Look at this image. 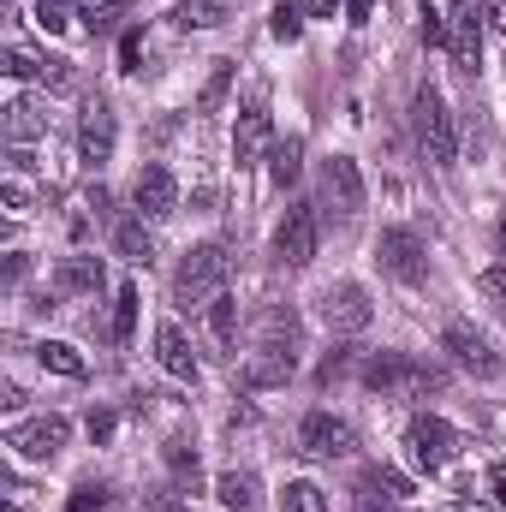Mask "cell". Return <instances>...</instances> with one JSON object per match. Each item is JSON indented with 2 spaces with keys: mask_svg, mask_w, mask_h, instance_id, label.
I'll return each instance as SVG.
<instances>
[{
  "mask_svg": "<svg viewBox=\"0 0 506 512\" xmlns=\"http://www.w3.org/2000/svg\"><path fill=\"white\" fill-rule=\"evenodd\" d=\"M358 382L381 393V399H429V393H441L447 376L435 370V364H423V358H405V352H376L364 370H358Z\"/></svg>",
  "mask_w": 506,
  "mask_h": 512,
  "instance_id": "1",
  "label": "cell"
},
{
  "mask_svg": "<svg viewBox=\"0 0 506 512\" xmlns=\"http://www.w3.org/2000/svg\"><path fill=\"white\" fill-rule=\"evenodd\" d=\"M227 274H233V256L221 251V245L185 251L179 274H173V304H179V310H209V304L227 292Z\"/></svg>",
  "mask_w": 506,
  "mask_h": 512,
  "instance_id": "2",
  "label": "cell"
},
{
  "mask_svg": "<svg viewBox=\"0 0 506 512\" xmlns=\"http://www.w3.org/2000/svg\"><path fill=\"white\" fill-rule=\"evenodd\" d=\"M411 126H417V143H423V155H429L435 167H453V155H459V131H453V114H447V102H441L435 84L417 90V102H411Z\"/></svg>",
  "mask_w": 506,
  "mask_h": 512,
  "instance_id": "3",
  "label": "cell"
},
{
  "mask_svg": "<svg viewBox=\"0 0 506 512\" xmlns=\"http://www.w3.org/2000/svg\"><path fill=\"white\" fill-rule=\"evenodd\" d=\"M405 447H411V459L435 477V471H447L459 453H465V441H459V429L447 423V417H417L411 429H405Z\"/></svg>",
  "mask_w": 506,
  "mask_h": 512,
  "instance_id": "4",
  "label": "cell"
},
{
  "mask_svg": "<svg viewBox=\"0 0 506 512\" xmlns=\"http://www.w3.org/2000/svg\"><path fill=\"white\" fill-rule=\"evenodd\" d=\"M376 262L381 274H393L399 286H423L429 280V251H423V239L411 227H387L376 239Z\"/></svg>",
  "mask_w": 506,
  "mask_h": 512,
  "instance_id": "5",
  "label": "cell"
},
{
  "mask_svg": "<svg viewBox=\"0 0 506 512\" xmlns=\"http://www.w3.org/2000/svg\"><path fill=\"white\" fill-rule=\"evenodd\" d=\"M66 441H72V423H66V417H30V423H12V429H6V447H12L18 459H30V465L60 459Z\"/></svg>",
  "mask_w": 506,
  "mask_h": 512,
  "instance_id": "6",
  "label": "cell"
},
{
  "mask_svg": "<svg viewBox=\"0 0 506 512\" xmlns=\"http://www.w3.org/2000/svg\"><path fill=\"white\" fill-rule=\"evenodd\" d=\"M316 245H322L316 209H310V203L286 209V221H280V233H274V256H280L286 268H310V262H316Z\"/></svg>",
  "mask_w": 506,
  "mask_h": 512,
  "instance_id": "7",
  "label": "cell"
},
{
  "mask_svg": "<svg viewBox=\"0 0 506 512\" xmlns=\"http://www.w3.org/2000/svg\"><path fill=\"white\" fill-rule=\"evenodd\" d=\"M322 316H328L334 334H364V328L376 322V304H370V292H364L358 280H340V286H328Z\"/></svg>",
  "mask_w": 506,
  "mask_h": 512,
  "instance_id": "8",
  "label": "cell"
},
{
  "mask_svg": "<svg viewBox=\"0 0 506 512\" xmlns=\"http://www.w3.org/2000/svg\"><path fill=\"white\" fill-rule=\"evenodd\" d=\"M131 203H137L143 221H167V215L179 209V179H173V167L149 161V167L137 173V185H131Z\"/></svg>",
  "mask_w": 506,
  "mask_h": 512,
  "instance_id": "9",
  "label": "cell"
},
{
  "mask_svg": "<svg viewBox=\"0 0 506 512\" xmlns=\"http://www.w3.org/2000/svg\"><path fill=\"white\" fill-rule=\"evenodd\" d=\"M441 346H447L453 364H465L471 376H501V352H495L489 334H477L471 322H447V328H441Z\"/></svg>",
  "mask_w": 506,
  "mask_h": 512,
  "instance_id": "10",
  "label": "cell"
},
{
  "mask_svg": "<svg viewBox=\"0 0 506 512\" xmlns=\"http://www.w3.org/2000/svg\"><path fill=\"white\" fill-rule=\"evenodd\" d=\"M298 453L304 459H346L352 453V423H340L328 411H310L298 423Z\"/></svg>",
  "mask_w": 506,
  "mask_h": 512,
  "instance_id": "11",
  "label": "cell"
},
{
  "mask_svg": "<svg viewBox=\"0 0 506 512\" xmlns=\"http://www.w3.org/2000/svg\"><path fill=\"white\" fill-rule=\"evenodd\" d=\"M114 137H120V126H114V102H108V96H90L84 114H78V149H84V161L102 167V161L114 155Z\"/></svg>",
  "mask_w": 506,
  "mask_h": 512,
  "instance_id": "12",
  "label": "cell"
},
{
  "mask_svg": "<svg viewBox=\"0 0 506 512\" xmlns=\"http://www.w3.org/2000/svg\"><path fill=\"white\" fill-rule=\"evenodd\" d=\"M268 143H274V120H268V102L256 96L251 108L239 114V126H233V161L239 167H256L268 155Z\"/></svg>",
  "mask_w": 506,
  "mask_h": 512,
  "instance_id": "13",
  "label": "cell"
},
{
  "mask_svg": "<svg viewBox=\"0 0 506 512\" xmlns=\"http://www.w3.org/2000/svg\"><path fill=\"white\" fill-rule=\"evenodd\" d=\"M322 197H328L340 215H358V209H364V197H370V191H364V173H358V161H352V155H334V161L322 167Z\"/></svg>",
  "mask_w": 506,
  "mask_h": 512,
  "instance_id": "14",
  "label": "cell"
},
{
  "mask_svg": "<svg viewBox=\"0 0 506 512\" xmlns=\"http://www.w3.org/2000/svg\"><path fill=\"white\" fill-rule=\"evenodd\" d=\"M453 66L459 72H477L483 66V12H477V0H453Z\"/></svg>",
  "mask_w": 506,
  "mask_h": 512,
  "instance_id": "15",
  "label": "cell"
},
{
  "mask_svg": "<svg viewBox=\"0 0 506 512\" xmlns=\"http://www.w3.org/2000/svg\"><path fill=\"white\" fill-rule=\"evenodd\" d=\"M292 370H298V358H292L286 346H256L251 358L239 364V382L262 393V387H286L292 382Z\"/></svg>",
  "mask_w": 506,
  "mask_h": 512,
  "instance_id": "16",
  "label": "cell"
},
{
  "mask_svg": "<svg viewBox=\"0 0 506 512\" xmlns=\"http://www.w3.org/2000/svg\"><path fill=\"white\" fill-rule=\"evenodd\" d=\"M298 334H304V322H298L292 304H262V310H256V340H262V346L298 352Z\"/></svg>",
  "mask_w": 506,
  "mask_h": 512,
  "instance_id": "17",
  "label": "cell"
},
{
  "mask_svg": "<svg viewBox=\"0 0 506 512\" xmlns=\"http://www.w3.org/2000/svg\"><path fill=\"white\" fill-rule=\"evenodd\" d=\"M155 358H161V370H167V376L197 382V358H191V340L179 334V322H161V328H155Z\"/></svg>",
  "mask_w": 506,
  "mask_h": 512,
  "instance_id": "18",
  "label": "cell"
},
{
  "mask_svg": "<svg viewBox=\"0 0 506 512\" xmlns=\"http://www.w3.org/2000/svg\"><path fill=\"white\" fill-rule=\"evenodd\" d=\"M102 280H108L102 256H66V262H60V274H54V286H60V292H102Z\"/></svg>",
  "mask_w": 506,
  "mask_h": 512,
  "instance_id": "19",
  "label": "cell"
},
{
  "mask_svg": "<svg viewBox=\"0 0 506 512\" xmlns=\"http://www.w3.org/2000/svg\"><path fill=\"white\" fill-rule=\"evenodd\" d=\"M215 495H221L227 512H262V489H256L251 471H227V477L215 483Z\"/></svg>",
  "mask_w": 506,
  "mask_h": 512,
  "instance_id": "20",
  "label": "cell"
},
{
  "mask_svg": "<svg viewBox=\"0 0 506 512\" xmlns=\"http://www.w3.org/2000/svg\"><path fill=\"white\" fill-rule=\"evenodd\" d=\"M42 131H48V108H42V102L24 96V102L6 108V137H12V143H36Z\"/></svg>",
  "mask_w": 506,
  "mask_h": 512,
  "instance_id": "21",
  "label": "cell"
},
{
  "mask_svg": "<svg viewBox=\"0 0 506 512\" xmlns=\"http://www.w3.org/2000/svg\"><path fill=\"white\" fill-rule=\"evenodd\" d=\"M114 251L126 256V262H149V256H155V239H149L143 215H126V221H114Z\"/></svg>",
  "mask_w": 506,
  "mask_h": 512,
  "instance_id": "22",
  "label": "cell"
},
{
  "mask_svg": "<svg viewBox=\"0 0 506 512\" xmlns=\"http://www.w3.org/2000/svg\"><path fill=\"white\" fill-rule=\"evenodd\" d=\"M36 364H42V370H54V376H72V382L90 370V364H84V352H78V346H66V340H42V346H36Z\"/></svg>",
  "mask_w": 506,
  "mask_h": 512,
  "instance_id": "23",
  "label": "cell"
},
{
  "mask_svg": "<svg viewBox=\"0 0 506 512\" xmlns=\"http://www.w3.org/2000/svg\"><path fill=\"white\" fill-rule=\"evenodd\" d=\"M298 173H304V143H298V137L274 143V155H268V179L286 191V185H298Z\"/></svg>",
  "mask_w": 506,
  "mask_h": 512,
  "instance_id": "24",
  "label": "cell"
},
{
  "mask_svg": "<svg viewBox=\"0 0 506 512\" xmlns=\"http://www.w3.org/2000/svg\"><path fill=\"white\" fill-rule=\"evenodd\" d=\"M179 30H215L227 24V0H179Z\"/></svg>",
  "mask_w": 506,
  "mask_h": 512,
  "instance_id": "25",
  "label": "cell"
},
{
  "mask_svg": "<svg viewBox=\"0 0 506 512\" xmlns=\"http://www.w3.org/2000/svg\"><path fill=\"white\" fill-rule=\"evenodd\" d=\"M209 334H215L227 352L239 346V298H227V292H221V298L209 304Z\"/></svg>",
  "mask_w": 506,
  "mask_h": 512,
  "instance_id": "26",
  "label": "cell"
},
{
  "mask_svg": "<svg viewBox=\"0 0 506 512\" xmlns=\"http://www.w3.org/2000/svg\"><path fill=\"white\" fill-rule=\"evenodd\" d=\"M274 512H328V495H322L316 483H304V477H298V483H286V489H280Z\"/></svg>",
  "mask_w": 506,
  "mask_h": 512,
  "instance_id": "27",
  "label": "cell"
},
{
  "mask_svg": "<svg viewBox=\"0 0 506 512\" xmlns=\"http://www.w3.org/2000/svg\"><path fill=\"white\" fill-rule=\"evenodd\" d=\"M227 90H233V60H215V72H209V84H203V96H197V114H221Z\"/></svg>",
  "mask_w": 506,
  "mask_h": 512,
  "instance_id": "28",
  "label": "cell"
},
{
  "mask_svg": "<svg viewBox=\"0 0 506 512\" xmlns=\"http://www.w3.org/2000/svg\"><path fill=\"white\" fill-rule=\"evenodd\" d=\"M304 18H310V6H292V0H280V6H274V18H268L274 42H298V36H304Z\"/></svg>",
  "mask_w": 506,
  "mask_h": 512,
  "instance_id": "29",
  "label": "cell"
},
{
  "mask_svg": "<svg viewBox=\"0 0 506 512\" xmlns=\"http://www.w3.org/2000/svg\"><path fill=\"white\" fill-rule=\"evenodd\" d=\"M66 512H114V489L108 483H78L66 495Z\"/></svg>",
  "mask_w": 506,
  "mask_h": 512,
  "instance_id": "30",
  "label": "cell"
},
{
  "mask_svg": "<svg viewBox=\"0 0 506 512\" xmlns=\"http://www.w3.org/2000/svg\"><path fill=\"white\" fill-rule=\"evenodd\" d=\"M131 334H137V286H120V298H114V340H120V346H126Z\"/></svg>",
  "mask_w": 506,
  "mask_h": 512,
  "instance_id": "31",
  "label": "cell"
},
{
  "mask_svg": "<svg viewBox=\"0 0 506 512\" xmlns=\"http://www.w3.org/2000/svg\"><path fill=\"white\" fill-rule=\"evenodd\" d=\"M417 36H423L429 48H441V42L453 36V24H447V18H441V12H435L429 0H423V6H417Z\"/></svg>",
  "mask_w": 506,
  "mask_h": 512,
  "instance_id": "32",
  "label": "cell"
},
{
  "mask_svg": "<svg viewBox=\"0 0 506 512\" xmlns=\"http://www.w3.org/2000/svg\"><path fill=\"white\" fill-rule=\"evenodd\" d=\"M72 12H78L72 0H36V24H42L48 36H60V30L72 24Z\"/></svg>",
  "mask_w": 506,
  "mask_h": 512,
  "instance_id": "33",
  "label": "cell"
},
{
  "mask_svg": "<svg viewBox=\"0 0 506 512\" xmlns=\"http://www.w3.org/2000/svg\"><path fill=\"white\" fill-rule=\"evenodd\" d=\"M167 465H173L179 483H197V453H191L185 441H167Z\"/></svg>",
  "mask_w": 506,
  "mask_h": 512,
  "instance_id": "34",
  "label": "cell"
},
{
  "mask_svg": "<svg viewBox=\"0 0 506 512\" xmlns=\"http://www.w3.org/2000/svg\"><path fill=\"white\" fill-rule=\"evenodd\" d=\"M6 78H42V60L30 48H6Z\"/></svg>",
  "mask_w": 506,
  "mask_h": 512,
  "instance_id": "35",
  "label": "cell"
},
{
  "mask_svg": "<svg viewBox=\"0 0 506 512\" xmlns=\"http://www.w3.org/2000/svg\"><path fill=\"white\" fill-rule=\"evenodd\" d=\"M0 203H6V209H18V215H24V209H30V203H36V191H30V185H24V179H6V185H0Z\"/></svg>",
  "mask_w": 506,
  "mask_h": 512,
  "instance_id": "36",
  "label": "cell"
},
{
  "mask_svg": "<svg viewBox=\"0 0 506 512\" xmlns=\"http://www.w3.org/2000/svg\"><path fill=\"white\" fill-rule=\"evenodd\" d=\"M376 483L393 495V501H405V495H411V477H405V471H393V465H376Z\"/></svg>",
  "mask_w": 506,
  "mask_h": 512,
  "instance_id": "37",
  "label": "cell"
},
{
  "mask_svg": "<svg viewBox=\"0 0 506 512\" xmlns=\"http://www.w3.org/2000/svg\"><path fill=\"white\" fill-rule=\"evenodd\" d=\"M42 84L48 90H72V60H42Z\"/></svg>",
  "mask_w": 506,
  "mask_h": 512,
  "instance_id": "38",
  "label": "cell"
},
{
  "mask_svg": "<svg viewBox=\"0 0 506 512\" xmlns=\"http://www.w3.org/2000/svg\"><path fill=\"white\" fill-rule=\"evenodd\" d=\"M137 60H143V30H126L120 36V72H137Z\"/></svg>",
  "mask_w": 506,
  "mask_h": 512,
  "instance_id": "39",
  "label": "cell"
},
{
  "mask_svg": "<svg viewBox=\"0 0 506 512\" xmlns=\"http://www.w3.org/2000/svg\"><path fill=\"white\" fill-rule=\"evenodd\" d=\"M477 286L495 298V310H506V268H483V274H477Z\"/></svg>",
  "mask_w": 506,
  "mask_h": 512,
  "instance_id": "40",
  "label": "cell"
},
{
  "mask_svg": "<svg viewBox=\"0 0 506 512\" xmlns=\"http://www.w3.org/2000/svg\"><path fill=\"white\" fill-rule=\"evenodd\" d=\"M90 435H96V441H108V435H114V417H108V411H96V417H90Z\"/></svg>",
  "mask_w": 506,
  "mask_h": 512,
  "instance_id": "41",
  "label": "cell"
},
{
  "mask_svg": "<svg viewBox=\"0 0 506 512\" xmlns=\"http://www.w3.org/2000/svg\"><path fill=\"white\" fill-rule=\"evenodd\" d=\"M370 6H376V0H346V18H352V24H370Z\"/></svg>",
  "mask_w": 506,
  "mask_h": 512,
  "instance_id": "42",
  "label": "cell"
},
{
  "mask_svg": "<svg viewBox=\"0 0 506 512\" xmlns=\"http://www.w3.org/2000/svg\"><path fill=\"white\" fill-rule=\"evenodd\" d=\"M483 18H495V30L506 36V0H483Z\"/></svg>",
  "mask_w": 506,
  "mask_h": 512,
  "instance_id": "43",
  "label": "cell"
},
{
  "mask_svg": "<svg viewBox=\"0 0 506 512\" xmlns=\"http://www.w3.org/2000/svg\"><path fill=\"white\" fill-rule=\"evenodd\" d=\"M489 489H495V501L506 507V465H495V471H489Z\"/></svg>",
  "mask_w": 506,
  "mask_h": 512,
  "instance_id": "44",
  "label": "cell"
},
{
  "mask_svg": "<svg viewBox=\"0 0 506 512\" xmlns=\"http://www.w3.org/2000/svg\"><path fill=\"white\" fill-rule=\"evenodd\" d=\"M334 6H346V0H310V18H334Z\"/></svg>",
  "mask_w": 506,
  "mask_h": 512,
  "instance_id": "45",
  "label": "cell"
},
{
  "mask_svg": "<svg viewBox=\"0 0 506 512\" xmlns=\"http://www.w3.org/2000/svg\"><path fill=\"white\" fill-rule=\"evenodd\" d=\"M96 12H120V6H131V0H90Z\"/></svg>",
  "mask_w": 506,
  "mask_h": 512,
  "instance_id": "46",
  "label": "cell"
},
{
  "mask_svg": "<svg viewBox=\"0 0 506 512\" xmlns=\"http://www.w3.org/2000/svg\"><path fill=\"white\" fill-rule=\"evenodd\" d=\"M501 256H506V221H501Z\"/></svg>",
  "mask_w": 506,
  "mask_h": 512,
  "instance_id": "47",
  "label": "cell"
}]
</instances>
